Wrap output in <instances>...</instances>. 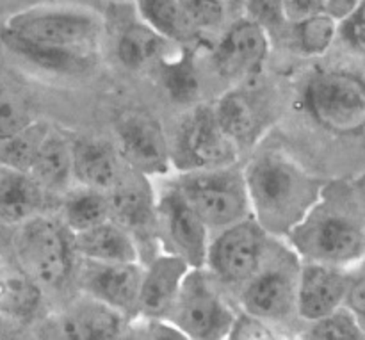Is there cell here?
<instances>
[{"label":"cell","instance_id":"12","mask_svg":"<svg viewBox=\"0 0 365 340\" xmlns=\"http://www.w3.org/2000/svg\"><path fill=\"white\" fill-rule=\"evenodd\" d=\"M114 145L128 170L150 178H166L173 171L171 143L157 118L143 110H123L114 120Z\"/></svg>","mask_w":365,"mask_h":340},{"label":"cell","instance_id":"25","mask_svg":"<svg viewBox=\"0 0 365 340\" xmlns=\"http://www.w3.org/2000/svg\"><path fill=\"white\" fill-rule=\"evenodd\" d=\"M29 173L46 192H64L73 184L71 139L57 130H46L36 152Z\"/></svg>","mask_w":365,"mask_h":340},{"label":"cell","instance_id":"38","mask_svg":"<svg viewBox=\"0 0 365 340\" xmlns=\"http://www.w3.org/2000/svg\"><path fill=\"white\" fill-rule=\"evenodd\" d=\"M285 13L289 24L303 20L312 14L324 13V0H285Z\"/></svg>","mask_w":365,"mask_h":340},{"label":"cell","instance_id":"8","mask_svg":"<svg viewBox=\"0 0 365 340\" xmlns=\"http://www.w3.org/2000/svg\"><path fill=\"white\" fill-rule=\"evenodd\" d=\"M237 309L225 296L223 285L205 267H191L166 321L182 339L225 340Z\"/></svg>","mask_w":365,"mask_h":340},{"label":"cell","instance_id":"33","mask_svg":"<svg viewBox=\"0 0 365 340\" xmlns=\"http://www.w3.org/2000/svg\"><path fill=\"white\" fill-rule=\"evenodd\" d=\"M242 16L269 34L271 39L284 34L289 27L285 0H239Z\"/></svg>","mask_w":365,"mask_h":340},{"label":"cell","instance_id":"19","mask_svg":"<svg viewBox=\"0 0 365 340\" xmlns=\"http://www.w3.org/2000/svg\"><path fill=\"white\" fill-rule=\"evenodd\" d=\"M127 170L114 141L91 135L71 139L73 184L109 192Z\"/></svg>","mask_w":365,"mask_h":340},{"label":"cell","instance_id":"1","mask_svg":"<svg viewBox=\"0 0 365 340\" xmlns=\"http://www.w3.org/2000/svg\"><path fill=\"white\" fill-rule=\"evenodd\" d=\"M106 24L88 7L38 4L0 25V43L34 68L56 75H81L98 59Z\"/></svg>","mask_w":365,"mask_h":340},{"label":"cell","instance_id":"18","mask_svg":"<svg viewBox=\"0 0 365 340\" xmlns=\"http://www.w3.org/2000/svg\"><path fill=\"white\" fill-rule=\"evenodd\" d=\"M189 266L184 259L168 252H159L143 264L139 285L138 317L166 321L180 294Z\"/></svg>","mask_w":365,"mask_h":340},{"label":"cell","instance_id":"27","mask_svg":"<svg viewBox=\"0 0 365 340\" xmlns=\"http://www.w3.org/2000/svg\"><path fill=\"white\" fill-rule=\"evenodd\" d=\"M195 50L180 46L177 56L170 52L155 66L159 68L164 89L177 103H189L198 98L200 81L195 64Z\"/></svg>","mask_w":365,"mask_h":340},{"label":"cell","instance_id":"39","mask_svg":"<svg viewBox=\"0 0 365 340\" xmlns=\"http://www.w3.org/2000/svg\"><path fill=\"white\" fill-rule=\"evenodd\" d=\"M360 2L362 0H324V13L341 21L353 13Z\"/></svg>","mask_w":365,"mask_h":340},{"label":"cell","instance_id":"32","mask_svg":"<svg viewBox=\"0 0 365 340\" xmlns=\"http://www.w3.org/2000/svg\"><path fill=\"white\" fill-rule=\"evenodd\" d=\"M182 11L203 39L223 31L228 13V0H178Z\"/></svg>","mask_w":365,"mask_h":340},{"label":"cell","instance_id":"30","mask_svg":"<svg viewBox=\"0 0 365 340\" xmlns=\"http://www.w3.org/2000/svg\"><path fill=\"white\" fill-rule=\"evenodd\" d=\"M43 289L38 284L25 278H6L2 292H0V310L13 317L27 319L36 314L41 305Z\"/></svg>","mask_w":365,"mask_h":340},{"label":"cell","instance_id":"13","mask_svg":"<svg viewBox=\"0 0 365 340\" xmlns=\"http://www.w3.org/2000/svg\"><path fill=\"white\" fill-rule=\"evenodd\" d=\"M273 39L264 29L242 16L221 32L212 46V64L225 82L246 86L262 75Z\"/></svg>","mask_w":365,"mask_h":340},{"label":"cell","instance_id":"9","mask_svg":"<svg viewBox=\"0 0 365 340\" xmlns=\"http://www.w3.org/2000/svg\"><path fill=\"white\" fill-rule=\"evenodd\" d=\"M252 216L212 232L205 269L227 289H241L269 257L274 242Z\"/></svg>","mask_w":365,"mask_h":340},{"label":"cell","instance_id":"5","mask_svg":"<svg viewBox=\"0 0 365 340\" xmlns=\"http://www.w3.org/2000/svg\"><path fill=\"white\" fill-rule=\"evenodd\" d=\"M16 255L21 271L46 292H59L75 278L78 257L73 234L59 216L38 214L20 225Z\"/></svg>","mask_w":365,"mask_h":340},{"label":"cell","instance_id":"11","mask_svg":"<svg viewBox=\"0 0 365 340\" xmlns=\"http://www.w3.org/2000/svg\"><path fill=\"white\" fill-rule=\"evenodd\" d=\"M155 228L160 252L180 257L191 267L205 266L212 232L189 205L171 178L157 189Z\"/></svg>","mask_w":365,"mask_h":340},{"label":"cell","instance_id":"3","mask_svg":"<svg viewBox=\"0 0 365 340\" xmlns=\"http://www.w3.org/2000/svg\"><path fill=\"white\" fill-rule=\"evenodd\" d=\"M299 260L353 267L365 257V221L353 180L324 182L309 212L284 239Z\"/></svg>","mask_w":365,"mask_h":340},{"label":"cell","instance_id":"6","mask_svg":"<svg viewBox=\"0 0 365 340\" xmlns=\"http://www.w3.org/2000/svg\"><path fill=\"white\" fill-rule=\"evenodd\" d=\"M299 257L284 239H274L269 257L259 271L237 291L239 309L262 317L280 330L298 319Z\"/></svg>","mask_w":365,"mask_h":340},{"label":"cell","instance_id":"15","mask_svg":"<svg viewBox=\"0 0 365 340\" xmlns=\"http://www.w3.org/2000/svg\"><path fill=\"white\" fill-rule=\"evenodd\" d=\"M110 220L127 228L141 248L146 241H157V189L153 178L127 170L121 180L107 192Z\"/></svg>","mask_w":365,"mask_h":340},{"label":"cell","instance_id":"28","mask_svg":"<svg viewBox=\"0 0 365 340\" xmlns=\"http://www.w3.org/2000/svg\"><path fill=\"white\" fill-rule=\"evenodd\" d=\"M337 29L339 21L327 13L312 14L289 24V43L302 56L323 57L337 41Z\"/></svg>","mask_w":365,"mask_h":340},{"label":"cell","instance_id":"23","mask_svg":"<svg viewBox=\"0 0 365 340\" xmlns=\"http://www.w3.org/2000/svg\"><path fill=\"white\" fill-rule=\"evenodd\" d=\"M46 191L27 171L0 166V220L21 225L45 207Z\"/></svg>","mask_w":365,"mask_h":340},{"label":"cell","instance_id":"22","mask_svg":"<svg viewBox=\"0 0 365 340\" xmlns=\"http://www.w3.org/2000/svg\"><path fill=\"white\" fill-rule=\"evenodd\" d=\"M73 246L78 259L95 262H141V248L134 235L114 220L75 234Z\"/></svg>","mask_w":365,"mask_h":340},{"label":"cell","instance_id":"16","mask_svg":"<svg viewBox=\"0 0 365 340\" xmlns=\"http://www.w3.org/2000/svg\"><path fill=\"white\" fill-rule=\"evenodd\" d=\"M351 267L302 260L296 291V314L303 323H312L344 306Z\"/></svg>","mask_w":365,"mask_h":340},{"label":"cell","instance_id":"36","mask_svg":"<svg viewBox=\"0 0 365 340\" xmlns=\"http://www.w3.org/2000/svg\"><path fill=\"white\" fill-rule=\"evenodd\" d=\"M337 39H341L342 45L356 56L365 57V0L356 6L349 16L339 21Z\"/></svg>","mask_w":365,"mask_h":340},{"label":"cell","instance_id":"21","mask_svg":"<svg viewBox=\"0 0 365 340\" xmlns=\"http://www.w3.org/2000/svg\"><path fill=\"white\" fill-rule=\"evenodd\" d=\"M130 321L116 310L82 296V299L68 306L57 319V331L64 339L96 340L120 339L128 331Z\"/></svg>","mask_w":365,"mask_h":340},{"label":"cell","instance_id":"4","mask_svg":"<svg viewBox=\"0 0 365 340\" xmlns=\"http://www.w3.org/2000/svg\"><path fill=\"white\" fill-rule=\"evenodd\" d=\"M296 107L316 128L337 139H365V73L317 66L299 82Z\"/></svg>","mask_w":365,"mask_h":340},{"label":"cell","instance_id":"34","mask_svg":"<svg viewBox=\"0 0 365 340\" xmlns=\"http://www.w3.org/2000/svg\"><path fill=\"white\" fill-rule=\"evenodd\" d=\"M31 109L14 93L0 88V143L34 123Z\"/></svg>","mask_w":365,"mask_h":340},{"label":"cell","instance_id":"2","mask_svg":"<svg viewBox=\"0 0 365 340\" xmlns=\"http://www.w3.org/2000/svg\"><path fill=\"white\" fill-rule=\"evenodd\" d=\"M242 173L252 217L277 239L291 234L327 182L280 146H257Z\"/></svg>","mask_w":365,"mask_h":340},{"label":"cell","instance_id":"35","mask_svg":"<svg viewBox=\"0 0 365 340\" xmlns=\"http://www.w3.org/2000/svg\"><path fill=\"white\" fill-rule=\"evenodd\" d=\"M280 337L277 326L264 321L262 317L237 309L227 340H273Z\"/></svg>","mask_w":365,"mask_h":340},{"label":"cell","instance_id":"41","mask_svg":"<svg viewBox=\"0 0 365 340\" xmlns=\"http://www.w3.org/2000/svg\"><path fill=\"white\" fill-rule=\"evenodd\" d=\"M6 274H4V269H2V266H0V292H2V289H4V284H6Z\"/></svg>","mask_w":365,"mask_h":340},{"label":"cell","instance_id":"17","mask_svg":"<svg viewBox=\"0 0 365 340\" xmlns=\"http://www.w3.org/2000/svg\"><path fill=\"white\" fill-rule=\"evenodd\" d=\"M212 109L221 128L237 146L241 155L245 152H253L271 127L269 109L264 105L259 95L245 86H234L225 91L216 103H212Z\"/></svg>","mask_w":365,"mask_h":340},{"label":"cell","instance_id":"26","mask_svg":"<svg viewBox=\"0 0 365 340\" xmlns=\"http://www.w3.org/2000/svg\"><path fill=\"white\" fill-rule=\"evenodd\" d=\"M57 216L73 235L89 230V228L110 220L107 192L78 184L70 185L63 192Z\"/></svg>","mask_w":365,"mask_h":340},{"label":"cell","instance_id":"24","mask_svg":"<svg viewBox=\"0 0 365 340\" xmlns=\"http://www.w3.org/2000/svg\"><path fill=\"white\" fill-rule=\"evenodd\" d=\"M134 11L152 31L171 45L198 48L209 43L196 32L178 0H135Z\"/></svg>","mask_w":365,"mask_h":340},{"label":"cell","instance_id":"10","mask_svg":"<svg viewBox=\"0 0 365 340\" xmlns=\"http://www.w3.org/2000/svg\"><path fill=\"white\" fill-rule=\"evenodd\" d=\"M239 159L241 152L221 128L212 105L198 103L182 118L171 143L175 173L230 166Z\"/></svg>","mask_w":365,"mask_h":340},{"label":"cell","instance_id":"31","mask_svg":"<svg viewBox=\"0 0 365 340\" xmlns=\"http://www.w3.org/2000/svg\"><path fill=\"white\" fill-rule=\"evenodd\" d=\"M302 337L312 340H360L365 337V331L355 314L344 305L335 312L309 323Z\"/></svg>","mask_w":365,"mask_h":340},{"label":"cell","instance_id":"7","mask_svg":"<svg viewBox=\"0 0 365 340\" xmlns=\"http://www.w3.org/2000/svg\"><path fill=\"white\" fill-rule=\"evenodd\" d=\"M170 178L210 232L252 216L245 173L239 163L210 170L178 171Z\"/></svg>","mask_w":365,"mask_h":340},{"label":"cell","instance_id":"14","mask_svg":"<svg viewBox=\"0 0 365 340\" xmlns=\"http://www.w3.org/2000/svg\"><path fill=\"white\" fill-rule=\"evenodd\" d=\"M143 262H95L78 259L75 280L82 296L116 310L128 321L138 317Z\"/></svg>","mask_w":365,"mask_h":340},{"label":"cell","instance_id":"37","mask_svg":"<svg viewBox=\"0 0 365 340\" xmlns=\"http://www.w3.org/2000/svg\"><path fill=\"white\" fill-rule=\"evenodd\" d=\"M344 305L355 314L360 326L365 331V257L351 267V277H349V287Z\"/></svg>","mask_w":365,"mask_h":340},{"label":"cell","instance_id":"29","mask_svg":"<svg viewBox=\"0 0 365 340\" xmlns=\"http://www.w3.org/2000/svg\"><path fill=\"white\" fill-rule=\"evenodd\" d=\"M46 130H48V127L34 121L27 128L18 132L16 135L0 143V166H7L29 173L36 152H38L39 143L45 138Z\"/></svg>","mask_w":365,"mask_h":340},{"label":"cell","instance_id":"40","mask_svg":"<svg viewBox=\"0 0 365 340\" xmlns=\"http://www.w3.org/2000/svg\"><path fill=\"white\" fill-rule=\"evenodd\" d=\"M353 184H355L356 195H359L360 205H362V212H364V221H365V173L360 175V177L353 178Z\"/></svg>","mask_w":365,"mask_h":340},{"label":"cell","instance_id":"20","mask_svg":"<svg viewBox=\"0 0 365 340\" xmlns=\"http://www.w3.org/2000/svg\"><path fill=\"white\" fill-rule=\"evenodd\" d=\"M170 41L160 38L141 18L132 13L130 18H120L114 31V56L118 63L130 71L155 68L171 52Z\"/></svg>","mask_w":365,"mask_h":340}]
</instances>
